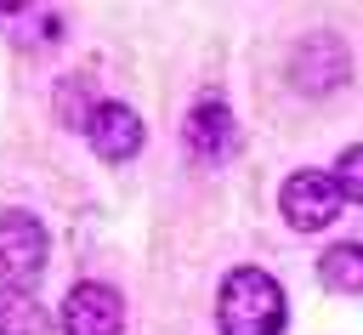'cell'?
<instances>
[{"label": "cell", "mask_w": 363, "mask_h": 335, "mask_svg": "<svg viewBox=\"0 0 363 335\" xmlns=\"http://www.w3.org/2000/svg\"><path fill=\"white\" fill-rule=\"evenodd\" d=\"M284 284L261 267H233L216 290V324L221 335H278L284 329Z\"/></svg>", "instance_id": "6da1fadb"}, {"label": "cell", "mask_w": 363, "mask_h": 335, "mask_svg": "<svg viewBox=\"0 0 363 335\" xmlns=\"http://www.w3.org/2000/svg\"><path fill=\"white\" fill-rule=\"evenodd\" d=\"M335 182H340L346 204H363V142L340 153V165H335Z\"/></svg>", "instance_id": "30bf717a"}, {"label": "cell", "mask_w": 363, "mask_h": 335, "mask_svg": "<svg viewBox=\"0 0 363 335\" xmlns=\"http://www.w3.org/2000/svg\"><path fill=\"white\" fill-rule=\"evenodd\" d=\"M182 136H187V153H193V159L221 165V159L238 148V119H233V108H227L221 97H204V102L187 114Z\"/></svg>", "instance_id": "52a82bcc"}, {"label": "cell", "mask_w": 363, "mask_h": 335, "mask_svg": "<svg viewBox=\"0 0 363 335\" xmlns=\"http://www.w3.org/2000/svg\"><path fill=\"white\" fill-rule=\"evenodd\" d=\"M0 335H51V312L23 290H0Z\"/></svg>", "instance_id": "9c48e42d"}, {"label": "cell", "mask_w": 363, "mask_h": 335, "mask_svg": "<svg viewBox=\"0 0 363 335\" xmlns=\"http://www.w3.org/2000/svg\"><path fill=\"white\" fill-rule=\"evenodd\" d=\"M289 79H295V91H306V97L340 91V85L352 79V51H346V40H340V34H306V40L295 45V57H289Z\"/></svg>", "instance_id": "277c9868"}, {"label": "cell", "mask_w": 363, "mask_h": 335, "mask_svg": "<svg viewBox=\"0 0 363 335\" xmlns=\"http://www.w3.org/2000/svg\"><path fill=\"white\" fill-rule=\"evenodd\" d=\"M51 233L34 210H0V290H23L45 273Z\"/></svg>", "instance_id": "7a4b0ae2"}, {"label": "cell", "mask_w": 363, "mask_h": 335, "mask_svg": "<svg viewBox=\"0 0 363 335\" xmlns=\"http://www.w3.org/2000/svg\"><path fill=\"white\" fill-rule=\"evenodd\" d=\"M57 324H62V335H125V301H119L113 284L85 278L62 295Z\"/></svg>", "instance_id": "5b68a950"}, {"label": "cell", "mask_w": 363, "mask_h": 335, "mask_svg": "<svg viewBox=\"0 0 363 335\" xmlns=\"http://www.w3.org/2000/svg\"><path fill=\"white\" fill-rule=\"evenodd\" d=\"M142 136H147V125H142V114L125 108V102H96L91 119H85L91 153H96V159H113V165L130 159V153H142Z\"/></svg>", "instance_id": "8992f818"}, {"label": "cell", "mask_w": 363, "mask_h": 335, "mask_svg": "<svg viewBox=\"0 0 363 335\" xmlns=\"http://www.w3.org/2000/svg\"><path fill=\"white\" fill-rule=\"evenodd\" d=\"M318 278H323L329 290H340V295H363V244H357V238L329 244L323 261H318Z\"/></svg>", "instance_id": "ba28073f"}, {"label": "cell", "mask_w": 363, "mask_h": 335, "mask_svg": "<svg viewBox=\"0 0 363 335\" xmlns=\"http://www.w3.org/2000/svg\"><path fill=\"white\" fill-rule=\"evenodd\" d=\"M340 204H346V193H340L335 170H318V165L289 170V182L278 187V210H284V221L295 233H323L340 216Z\"/></svg>", "instance_id": "3957f363"}]
</instances>
